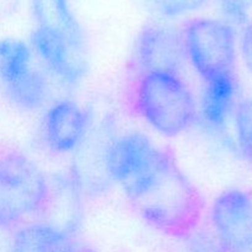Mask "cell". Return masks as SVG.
Here are the masks:
<instances>
[{"instance_id":"52a82bcc","label":"cell","mask_w":252,"mask_h":252,"mask_svg":"<svg viewBox=\"0 0 252 252\" xmlns=\"http://www.w3.org/2000/svg\"><path fill=\"white\" fill-rule=\"evenodd\" d=\"M212 233L229 252H243L252 245V193L229 189L214 198L209 209Z\"/></svg>"},{"instance_id":"9c48e42d","label":"cell","mask_w":252,"mask_h":252,"mask_svg":"<svg viewBox=\"0 0 252 252\" xmlns=\"http://www.w3.org/2000/svg\"><path fill=\"white\" fill-rule=\"evenodd\" d=\"M30 47L42 64L63 83L78 85L86 75V48L78 46L64 34L34 26Z\"/></svg>"},{"instance_id":"ffe728a7","label":"cell","mask_w":252,"mask_h":252,"mask_svg":"<svg viewBox=\"0 0 252 252\" xmlns=\"http://www.w3.org/2000/svg\"><path fill=\"white\" fill-rule=\"evenodd\" d=\"M240 53L246 68L252 74V20L244 26L241 32Z\"/></svg>"},{"instance_id":"7a4b0ae2","label":"cell","mask_w":252,"mask_h":252,"mask_svg":"<svg viewBox=\"0 0 252 252\" xmlns=\"http://www.w3.org/2000/svg\"><path fill=\"white\" fill-rule=\"evenodd\" d=\"M125 101L130 113L167 138L184 134L198 117L196 98L181 74L128 73Z\"/></svg>"},{"instance_id":"5bb4252c","label":"cell","mask_w":252,"mask_h":252,"mask_svg":"<svg viewBox=\"0 0 252 252\" xmlns=\"http://www.w3.org/2000/svg\"><path fill=\"white\" fill-rule=\"evenodd\" d=\"M63 231L48 221H29L14 230L9 252H51Z\"/></svg>"},{"instance_id":"30bf717a","label":"cell","mask_w":252,"mask_h":252,"mask_svg":"<svg viewBox=\"0 0 252 252\" xmlns=\"http://www.w3.org/2000/svg\"><path fill=\"white\" fill-rule=\"evenodd\" d=\"M91 127L88 108L70 98H62L52 103L43 121V139L46 147L54 154L75 152Z\"/></svg>"},{"instance_id":"7c38bea8","label":"cell","mask_w":252,"mask_h":252,"mask_svg":"<svg viewBox=\"0 0 252 252\" xmlns=\"http://www.w3.org/2000/svg\"><path fill=\"white\" fill-rule=\"evenodd\" d=\"M236 94V74L204 81L199 111L203 121L209 127L218 129L225 125L229 115L235 107Z\"/></svg>"},{"instance_id":"44dd1931","label":"cell","mask_w":252,"mask_h":252,"mask_svg":"<svg viewBox=\"0 0 252 252\" xmlns=\"http://www.w3.org/2000/svg\"><path fill=\"white\" fill-rule=\"evenodd\" d=\"M243 252H252V245L250 246V248H248L246 250H244Z\"/></svg>"},{"instance_id":"d6986e66","label":"cell","mask_w":252,"mask_h":252,"mask_svg":"<svg viewBox=\"0 0 252 252\" xmlns=\"http://www.w3.org/2000/svg\"><path fill=\"white\" fill-rule=\"evenodd\" d=\"M94 249L79 240L71 231L64 230L54 243L51 252H91Z\"/></svg>"},{"instance_id":"9a60e30c","label":"cell","mask_w":252,"mask_h":252,"mask_svg":"<svg viewBox=\"0 0 252 252\" xmlns=\"http://www.w3.org/2000/svg\"><path fill=\"white\" fill-rule=\"evenodd\" d=\"M234 122L241 157L252 166V98L241 100L235 106Z\"/></svg>"},{"instance_id":"5b68a950","label":"cell","mask_w":252,"mask_h":252,"mask_svg":"<svg viewBox=\"0 0 252 252\" xmlns=\"http://www.w3.org/2000/svg\"><path fill=\"white\" fill-rule=\"evenodd\" d=\"M0 86L7 101L24 112L39 110L47 102L48 81L33 64L30 44L22 39H0Z\"/></svg>"},{"instance_id":"7402d4cb","label":"cell","mask_w":252,"mask_h":252,"mask_svg":"<svg viewBox=\"0 0 252 252\" xmlns=\"http://www.w3.org/2000/svg\"><path fill=\"white\" fill-rule=\"evenodd\" d=\"M91 252H96V251H95V250H93V251H91Z\"/></svg>"},{"instance_id":"8992f818","label":"cell","mask_w":252,"mask_h":252,"mask_svg":"<svg viewBox=\"0 0 252 252\" xmlns=\"http://www.w3.org/2000/svg\"><path fill=\"white\" fill-rule=\"evenodd\" d=\"M164 150L165 147L157 145L144 133H116L106 155L108 180L120 186L126 196L155 169Z\"/></svg>"},{"instance_id":"e0dca14e","label":"cell","mask_w":252,"mask_h":252,"mask_svg":"<svg viewBox=\"0 0 252 252\" xmlns=\"http://www.w3.org/2000/svg\"><path fill=\"white\" fill-rule=\"evenodd\" d=\"M189 252H229L212 231L198 230L189 240Z\"/></svg>"},{"instance_id":"6da1fadb","label":"cell","mask_w":252,"mask_h":252,"mask_svg":"<svg viewBox=\"0 0 252 252\" xmlns=\"http://www.w3.org/2000/svg\"><path fill=\"white\" fill-rule=\"evenodd\" d=\"M126 197L143 221L176 240L189 241L199 230L206 212L203 196L169 148L155 169Z\"/></svg>"},{"instance_id":"4fadbf2b","label":"cell","mask_w":252,"mask_h":252,"mask_svg":"<svg viewBox=\"0 0 252 252\" xmlns=\"http://www.w3.org/2000/svg\"><path fill=\"white\" fill-rule=\"evenodd\" d=\"M32 14L36 26L54 30L85 48V34L69 0H32Z\"/></svg>"},{"instance_id":"8fae6325","label":"cell","mask_w":252,"mask_h":252,"mask_svg":"<svg viewBox=\"0 0 252 252\" xmlns=\"http://www.w3.org/2000/svg\"><path fill=\"white\" fill-rule=\"evenodd\" d=\"M115 134L106 121L97 129L89 132L83 144L75 150L71 184L78 192L96 194L111 184L106 172V155Z\"/></svg>"},{"instance_id":"ac0fdd59","label":"cell","mask_w":252,"mask_h":252,"mask_svg":"<svg viewBox=\"0 0 252 252\" xmlns=\"http://www.w3.org/2000/svg\"><path fill=\"white\" fill-rule=\"evenodd\" d=\"M228 19L234 22L245 21L252 10V0H216Z\"/></svg>"},{"instance_id":"3957f363","label":"cell","mask_w":252,"mask_h":252,"mask_svg":"<svg viewBox=\"0 0 252 252\" xmlns=\"http://www.w3.org/2000/svg\"><path fill=\"white\" fill-rule=\"evenodd\" d=\"M53 186L38 165L16 148L0 150V230H15L48 212Z\"/></svg>"},{"instance_id":"277c9868","label":"cell","mask_w":252,"mask_h":252,"mask_svg":"<svg viewBox=\"0 0 252 252\" xmlns=\"http://www.w3.org/2000/svg\"><path fill=\"white\" fill-rule=\"evenodd\" d=\"M185 57L203 81L235 74L236 33L229 22L197 17L182 26Z\"/></svg>"},{"instance_id":"ba28073f","label":"cell","mask_w":252,"mask_h":252,"mask_svg":"<svg viewBox=\"0 0 252 252\" xmlns=\"http://www.w3.org/2000/svg\"><path fill=\"white\" fill-rule=\"evenodd\" d=\"M185 59L181 33L162 24H149L135 38L128 73L181 74Z\"/></svg>"},{"instance_id":"2e32d148","label":"cell","mask_w":252,"mask_h":252,"mask_svg":"<svg viewBox=\"0 0 252 252\" xmlns=\"http://www.w3.org/2000/svg\"><path fill=\"white\" fill-rule=\"evenodd\" d=\"M162 15L167 17H181L198 11L206 0H157Z\"/></svg>"}]
</instances>
